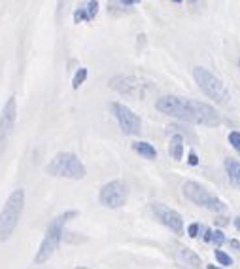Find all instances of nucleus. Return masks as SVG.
Segmentation results:
<instances>
[{"label": "nucleus", "instance_id": "obj_1", "mask_svg": "<svg viewBox=\"0 0 240 269\" xmlns=\"http://www.w3.org/2000/svg\"><path fill=\"white\" fill-rule=\"evenodd\" d=\"M159 112L178 118L182 121H189V123H197V125H218L221 121V116L216 112V108L202 103V101H195V99H184L176 97V95H167L161 97L155 103Z\"/></svg>", "mask_w": 240, "mask_h": 269}, {"label": "nucleus", "instance_id": "obj_2", "mask_svg": "<svg viewBox=\"0 0 240 269\" xmlns=\"http://www.w3.org/2000/svg\"><path fill=\"white\" fill-rule=\"evenodd\" d=\"M74 216H78L76 211H68V213H63L59 215L57 218H53L48 226V231H46V237H44L42 245L38 248L36 256H34V264H46L48 260L53 256V252L59 248L61 241H63V233H64V224L68 220H72Z\"/></svg>", "mask_w": 240, "mask_h": 269}, {"label": "nucleus", "instance_id": "obj_3", "mask_svg": "<svg viewBox=\"0 0 240 269\" xmlns=\"http://www.w3.org/2000/svg\"><path fill=\"white\" fill-rule=\"evenodd\" d=\"M23 209H25V192L23 190L11 192L2 213H0V243L8 241L15 233V227L19 224Z\"/></svg>", "mask_w": 240, "mask_h": 269}, {"label": "nucleus", "instance_id": "obj_4", "mask_svg": "<svg viewBox=\"0 0 240 269\" xmlns=\"http://www.w3.org/2000/svg\"><path fill=\"white\" fill-rule=\"evenodd\" d=\"M46 172L49 176H57V178H68V180H82L85 178V165L80 161V158L70 152H61L53 158L49 165L46 167Z\"/></svg>", "mask_w": 240, "mask_h": 269}, {"label": "nucleus", "instance_id": "obj_5", "mask_svg": "<svg viewBox=\"0 0 240 269\" xmlns=\"http://www.w3.org/2000/svg\"><path fill=\"white\" fill-rule=\"evenodd\" d=\"M193 78H195L197 86L200 87V91L212 101H216V103H227L229 101V93H227L225 86L204 66H195L193 68Z\"/></svg>", "mask_w": 240, "mask_h": 269}, {"label": "nucleus", "instance_id": "obj_6", "mask_svg": "<svg viewBox=\"0 0 240 269\" xmlns=\"http://www.w3.org/2000/svg\"><path fill=\"white\" fill-rule=\"evenodd\" d=\"M184 195L188 197L191 203L198 205V207H204V209H208L212 213H223V211H227V205L223 203L219 197L212 195L204 186H200L198 182H193V180H188V182L184 184Z\"/></svg>", "mask_w": 240, "mask_h": 269}, {"label": "nucleus", "instance_id": "obj_7", "mask_svg": "<svg viewBox=\"0 0 240 269\" xmlns=\"http://www.w3.org/2000/svg\"><path fill=\"white\" fill-rule=\"evenodd\" d=\"M127 197H129V188L125 182L121 180H112V182L104 184L100 188V194H98V201L106 209H119L127 203Z\"/></svg>", "mask_w": 240, "mask_h": 269}, {"label": "nucleus", "instance_id": "obj_8", "mask_svg": "<svg viewBox=\"0 0 240 269\" xmlns=\"http://www.w3.org/2000/svg\"><path fill=\"white\" fill-rule=\"evenodd\" d=\"M15 118H17V103H15V97H10L0 114V158L8 148V140L15 125Z\"/></svg>", "mask_w": 240, "mask_h": 269}, {"label": "nucleus", "instance_id": "obj_9", "mask_svg": "<svg viewBox=\"0 0 240 269\" xmlns=\"http://www.w3.org/2000/svg\"><path fill=\"white\" fill-rule=\"evenodd\" d=\"M110 110L114 112V116L117 118V123H119V127H121V131L125 135H138L140 133L142 121H140V118L136 116L131 108H127L121 103H112Z\"/></svg>", "mask_w": 240, "mask_h": 269}, {"label": "nucleus", "instance_id": "obj_10", "mask_svg": "<svg viewBox=\"0 0 240 269\" xmlns=\"http://www.w3.org/2000/svg\"><path fill=\"white\" fill-rule=\"evenodd\" d=\"M151 213H153L157 220H159L163 226H167L172 233L184 235V220H182V216L178 215L174 209H170V207H167V205H163V203H153L151 205Z\"/></svg>", "mask_w": 240, "mask_h": 269}, {"label": "nucleus", "instance_id": "obj_11", "mask_svg": "<svg viewBox=\"0 0 240 269\" xmlns=\"http://www.w3.org/2000/svg\"><path fill=\"white\" fill-rule=\"evenodd\" d=\"M110 86L117 89L119 93H125V95H138V87L140 82L135 78H129V76H115L114 80L110 82Z\"/></svg>", "mask_w": 240, "mask_h": 269}, {"label": "nucleus", "instance_id": "obj_12", "mask_svg": "<svg viewBox=\"0 0 240 269\" xmlns=\"http://www.w3.org/2000/svg\"><path fill=\"white\" fill-rule=\"evenodd\" d=\"M176 258L180 264H184V266H189V268H200L202 266V262L198 258L197 254L193 252V250H189V248H184L180 247L176 252Z\"/></svg>", "mask_w": 240, "mask_h": 269}, {"label": "nucleus", "instance_id": "obj_13", "mask_svg": "<svg viewBox=\"0 0 240 269\" xmlns=\"http://www.w3.org/2000/svg\"><path fill=\"white\" fill-rule=\"evenodd\" d=\"M225 171H227V176H229L231 184H233L237 190H240V163L237 161V160L227 158V160H225Z\"/></svg>", "mask_w": 240, "mask_h": 269}, {"label": "nucleus", "instance_id": "obj_14", "mask_svg": "<svg viewBox=\"0 0 240 269\" xmlns=\"http://www.w3.org/2000/svg\"><path fill=\"white\" fill-rule=\"evenodd\" d=\"M133 150H135L136 154H140L142 158H146V160H155L157 158V150L149 144V142L136 140V142H133Z\"/></svg>", "mask_w": 240, "mask_h": 269}, {"label": "nucleus", "instance_id": "obj_15", "mask_svg": "<svg viewBox=\"0 0 240 269\" xmlns=\"http://www.w3.org/2000/svg\"><path fill=\"white\" fill-rule=\"evenodd\" d=\"M168 152H170V158H174L176 161H180L184 158V137L182 135H174L172 140H170V146H168Z\"/></svg>", "mask_w": 240, "mask_h": 269}, {"label": "nucleus", "instance_id": "obj_16", "mask_svg": "<svg viewBox=\"0 0 240 269\" xmlns=\"http://www.w3.org/2000/svg\"><path fill=\"white\" fill-rule=\"evenodd\" d=\"M87 80V68H80L72 78V87L74 89H80V86Z\"/></svg>", "mask_w": 240, "mask_h": 269}, {"label": "nucleus", "instance_id": "obj_17", "mask_svg": "<svg viewBox=\"0 0 240 269\" xmlns=\"http://www.w3.org/2000/svg\"><path fill=\"white\" fill-rule=\"evenodd\" d=\"M216 260H218V264H221L223 268H231L233 266V258H231L229 254H225L223 250H216Z\"/></svg>", "mask_w": 240, "mask_h": 269}, {"label": "nucleus", "instance_id": "obj_18", "mask_svg": "<svg viewBox=\"0 0 240 269\" xmlns=\"http://www.w3.org/2000/svg\"><path fill=\"white\" fill-rule=\"evenodd\" d=\"M210 241H212L216 247H221V245L225 243V233H223L221 229H216V231H212V237H210Z\"/></svg>", "mask_w": 240, "mask_h": 269}, {"label": "nucleus", "instance_id": "obj_19", "mask_svg": "<svg viewBox=\"0 0 240 269\" xmlns=\"http://www.w3.org/2000/svg\"><path fill=\"white\" fill-rule=\"evenodd\" d=\"M85 11H87V17H89V21H91V19H95V15L98 13V2H96V0H91V2L87 4Z\"/></svg>", "mask_w": 240, "mask_h": 269}, {"label": "nucleus", "instance_id": "obj_20", "mask_svg": "<svg viewBox=\"0 0 240 269\" xmlns=\"http://www.w3.org/2000/svg\"><path fill=\"white\" fill-rule=\"evenodd\" d=\"M229 142L231 146L240 154V133L239 131H231L229 133Z\"/></svg>", "mask_w": 240, "mask_h": 269}, {"label": "nucleus", "instance_id": "obj_21", "mask_svg": "<svg viewBox=\"0 0 240 269\" xmlns=\"http://www.w3.org/2000/svg\"><path fill=\"white\" fill-rule=\"evenodd\" d=\"M82 21H89V17H87L85 8H78V10L74 11V23H82Z\"/></svg>", "mask_w": 240, "mask_h": 269}, {"label": "nucleus", "instance_id": "obj_22", "mask_svg": "<svg viewBox=\"0 0 240 269\" xmlns=\"http://www.w3.org/2000/svg\"><path fill=\"white\" fill-rule=\"evenodd\" d=\"M198 231H200V226H198V224H191V226L188 227V235L191 237V239H195V237L198 235Z\"/></svg>", "mask_w": 240, "mask_h": 269}, {"label": "nucleus", "instance_id": "obj_23", "mask_svg": "<svg viewBox=\"0 0 240 269\" xmlns=\"http://www.w3.org/2000/svg\"><path fill=\"white\" fill-rule=\"evenodd\" d=\"M188 161H189V165H193V167H195V165H198V158H197V154H195V152H193V150L189 152Z\"/></svg>", "mask_w": 240, "mask_h": 269}, {"label": "nucleus", "instance_id": "obj_24", "mask_svg": "<svg viewBox=\"0 0 240 269\" xmlns=\"http://www.w3.org/2000/svg\"><path fill=\"white\" fill-rule=\"evenodd\" d=\"M202 231H204V241H210V237H212V229H206V227H202Z\"/></svg>", "mask_w": 240, "mask_h": 269}, {"label": "nucleus", "instance_id": "obj_25", "mask_svg": "<svg viewBox=\"0 0 240 269\" xmlns=\"http://www.w3.org/2000/svg\"><path fill=\"white\" fill-rule=\"evenodd\" d=\"M229 245H231L233 248H237V250H240V241H237V239H231Z\"/></svg>", "mask_w": 240, "mask_h": 269}, {"label": "nucleus", "instance_id": "obj_26", "mask_svg": "<svg viewBox=\"0 0 240 269\" xmlns=\"http://www.w3.org/2000/svg\"><path fill=\"white\" fill-rule=\"evenodd\" d=\"M121 4H125V6H133V4H138L140 0H119Z\"/></svg>", "mask_w": 240, "mask_h": 269}, {"label": "nucleus", "instance_id": "obj_27", "mask_svg": "<svg viewBox=\"0 0 240 269\" xmlns=\"http://www.w3.org/2000/svg\"><path fill=\"white\" fill-rule=\"evenodd\" d=\"M218 224H219V226H225V224H229V220H227L225 216H219V218H218Z\"/></svg>", "mask_w": 240, "mask_h": 269}, {"label": "nucleus", "instance_id": "obj_28", "mask_svg": "<svg viewBox=\"0 0 240 269\" xmlns=\"http://www.w3.org/2000/svg\"><path fill=\"white\" fill-rule=\"evenodd\" d=\"M235 227L240 231V216H237V218H235Z\"/></svg>", "mask_w": 240, "mask_h": 269}, {"label": "nucleus", "instance_id": "obj_29", "mask_svg": "<svg viewBox=\"0 0 240 269\" xmlns=\"http://www.w3.org/2000/svg\"><path fill=\"white\" fill-rule=\"evenodd\" d=\"M64 2H66V0H59V11L63 10V6H64Z\"/></svg>", "mask_w": 240, "mask_h": 269}, {"label": "nucleus", "instance_id": "obj_30", "mask_svg": "<svg viewBox=\"0 0 240 269\" xmlns=\"http://www.w3.org/2000/svg\"><path fill=\"white\" fill-rule=\"evenodd\" d=\"M172 2H176V4H180V2H182V0H172Z\"/></svg>", "mask_w": 240, "mask_h": 269}]
</instances>
